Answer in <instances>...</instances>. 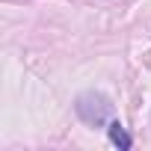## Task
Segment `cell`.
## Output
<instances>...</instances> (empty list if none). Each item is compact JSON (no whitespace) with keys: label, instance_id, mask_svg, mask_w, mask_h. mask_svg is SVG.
Segmentation results:
<instances>
[{"label":"cell","instance_id":"6da1fadb","mask_svg":"<svg viewBox=\"0 0 151 151\" xmlns=\"http://www.w3.org/2000/svg\"><path fill=\"white\" fill-rule=\"evenodd\" d=\"M74 110H77V116L89 127H104V124L113 122V104L101 92H83L77 98V104H74Z\"/></svg>","mask_w":151,"mask_h":151},{"label":"cell","instance_id":"7a4b0ae2","mask_svg":"<svg viewBox=\"0 0 151 151\" xmlns=\"http://www.w3.org/2000/svg\"><path fill=\"white\" fill-rule=\"evenodd\" d=\"M107 136H110V142L119 145V148H130V145H133V139L127 136V130L122 127V122H116V119L107 124Z\"/></svg>","mask_w":151,"mask_h":151}]
</instances>
